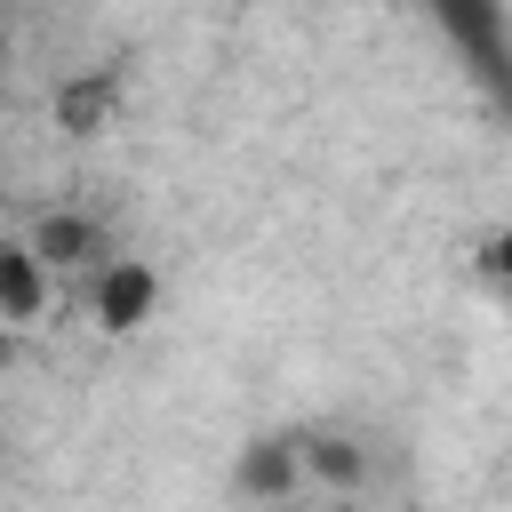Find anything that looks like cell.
<instances>
[{"label":"cell","mask_w":512,"mask_h":512,"mask_svg":"<svg viewBox=\"0 0 512 512\" xmlns=\"http://www.w3.org/2000/svg\"><path fill=\"white\" fill-rule=\"evenodd\" d=\"M440 32L464 48V64L480 72V88L512 112V40H504V8L496 0H432Z\"/></svg>","instance_id":"1"},{"label":"cell","mask_w":512,"mask_h":512,"mask_svg":"<svg viewBox=\"0 0 512 512\" xmlns=\"http://www.w3.org/2000/svg\"><path fill=\"white\" fill-rule=\"evenodd\" d=\"M112 104H120V72H88V80H64L56 88V120L72 136H96L112 120Z\"/></svg>","instance_id":"2"},{"label":"cell","mask_w":512,"mask_h":512,"mask_svg":"<svg viewBox=\"0 0 512 512\" xmlns=\"http://www.w3.org/2000/svg\"><path fill=\"white\" fill-rule=\"evenodd\" d=\"M152 312V272L144 264H112L104 280H96V320L104 328H136Z\"/></svg>","instance_id":"3"},{"label":"cell","mask_w":512,"mask_h":512,"mask_svg":"<svg viewBox=\"0 0 512 512\" xmlns=\"http://www.w3.org/2000/svg\"><path fill=\"white\" fill-rule=\"evenodd\" d=\"M40 304H48L40 256H32V248H8V240H0V320H32Z\"/></svg>","instance_id":"4"},{"label":"cell","mask_w":512,"mask_h":512,"mask_svg":"<svg viewBox=\"0 0 512 512\" xmlns=\"http://www.w3.org/2000/svg\"><path fill=\"white\" fill-rule=\"evenodd\" d=\"M88 248H96V232H88L80 216H48V224L32 232V256H40V264H56V272H72Z\"/></svg>","instance_id":"5"},{"label":"cell","mask_w":512,"mask_h":512,"mask_svg":"<svg viewBox=\"0 0 512 512\" xmlns=\"http://www.w3.org/2000/svg\"><path fill=\"white\" fill-rule=\"evenodd\" d=\"M296 480V448L288 440H256L248 456H240V488H256V496H280Z\"/></svg>","instance_id":"6"},{"label":"cell","mask_w":512,"mask_h":512,"mask_svg":"<svg viewBox=\"0 0 512 512\" xmlns=\"http://www.w3.org/2000/svg\"><path fill=\"white\" fill-rule=\"evenodd\" d=\"M304 464H312V472H328V480H360V448H352V440H312V448H304Z\"/></svg>","instance_id":"7"},{"label":"cell","mask_w":512,"mask_h":512,"mask_svg":"<svg viewBox=\"0 0 512 512\" xmlns=\"http://www.w3.org/2000/svg\"><path fill=\"white\" fill-rule=\"evenodd\" d=\"M480 264H488V272H496V280H512V232H496V240H488V256H480Z\"/></svg>","instance_id":"8"},{"label":"cell","mask_w":512,"mask_h":512,"mask_svg":"<svg viewBox=\"0 0 512 512\" xmlns=\"http://www.w3.org/2000/svg\"><path fill=\"white\" fill-rule=\"evenodd\" d=\"M8 360H16V344H8V336H0V368H8Z\"/></svg>","instance_id":"9"}]
</instances>
